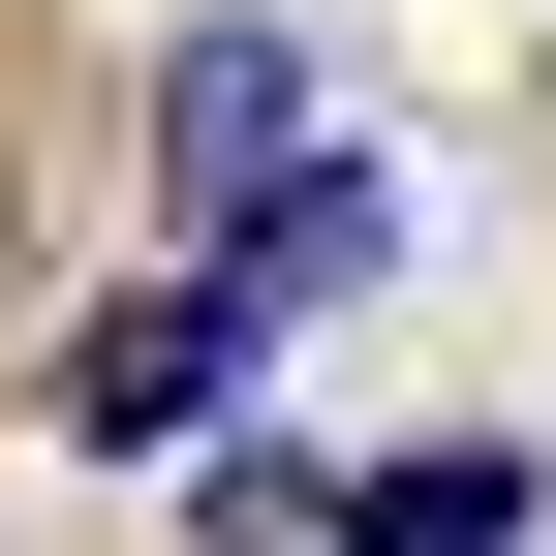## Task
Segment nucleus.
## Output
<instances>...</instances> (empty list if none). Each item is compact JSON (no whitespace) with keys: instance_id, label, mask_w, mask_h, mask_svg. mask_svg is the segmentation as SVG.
Instances as JSON below:
<instances>
[{"instance_id":"f257e3e1","label":"nucleus","mask_w":556,"mask_h":556,"mask_svg":"<svg viewBox=\"0 0 556 556\" xmlns=\"http://www.w3.org/2000/svg\"><path fill=\"white\" fill-rule=\"evenodd\" d=\"M248 371H278V309H248V278H155V309H93V340H62V433H93V464H155V433H217Z\"/></svg>"},{"instance_id":"f03ea898","label":"nucleus","mask_w":556,"mask_h":556,"mask_svg":"<svg viewBox=\"0 0 556 556\" xmlns=\"http://www.w3.org/2000/svg\"><path fill=\"white\" fill-rule=\"evenodd\" d=\"M278 124H309V62H278V31H186V62H155V217H248Z\"/></svg>"},{"instance_id":"7ed1b4c3","label":"nucleus","mask_w":556,"mask_h":556,"mask_svg":"<svg viewBox=\"0 0 556 556\" xmlns=\"http://www.w3.org/2000/svg\"><path fill=\"white\" fill-rule=\"evenodd\" d=\"M217 278H248L278 340H309L340 278H402V155H309V186H248V217H217Z\"/></svg>"},{"instance_id":"20e7f679","label":"nucleus","mask_w":556,"mask_h":556,"mask_svg":"<svg viewBox=\"0 0 556 556\" xmlns=\"http://www.w3.org/2000/svg\"><path fill=\"white\" fill-rule=\"evenodd\" d=\"M340 556H526V433H433V464H371V495H340Z\"/></svg>"},{"instance_id":"39448f33","label":"nucleus","mask_w":556,"mask_h":556,"mask_svg":"<svg viewBox=\"0 0 556 556\" xmlns=\"http://www.w3.org/2000/svg\"><path fill=\"white\" fill-rule=\"evenodd\" d=\"M526 31H556V0H526Z\"/></svg>"}]
</instances>
